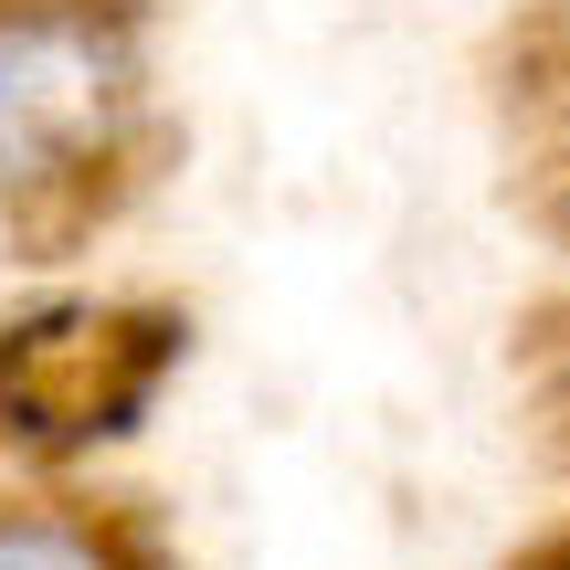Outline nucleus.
Returning a JSON list of instances; mask_svg holds the SVG:
<instances>
[{
  "label": "nucleus",
  "instance_id": "1",
  "mask_svg": "<svg viewBox=\"0 0 570 570\" xmlns=\"http://www.w3.org/2000/svg\"><path fill=\"white\" fill-rule=\"evenodd\" d=\"M138 117L148 63L117 0H0V212H96Z\"/></svg>",
  "mask_w": 570,
  "mask_h": 570
},
{
  "label": "nucleus",
  "instance_id": "2",
  "mask_svg": "<svg viewBox=\"0 0 570 570\" xmlns=\"http://www.w3.org/2000/svg\"><path fill=\"white\" fill-rule=\"evenodd\" d=\"M180 360L169 317L127 306H53V317L0 327V433L11 444H96L127 433L159 402V370Z\"/></svg>",
  "mask_w": 570,
  "mask_h": 570
},
{
  "label": "nucleus",
  "instance_id": "3",
  "mask_svg": "<svg viewBox=\"0 0 570 570\" xmlns=\"http://www.w3.org/2000/svg\"><path fill=\"white\" fill-rule=\"evenodd\" d=\"M0 570H127V550L75 508H0Z\"/></svg>",
  "mask_w": 570,
  "mask_h": 570
}]
</instances>
